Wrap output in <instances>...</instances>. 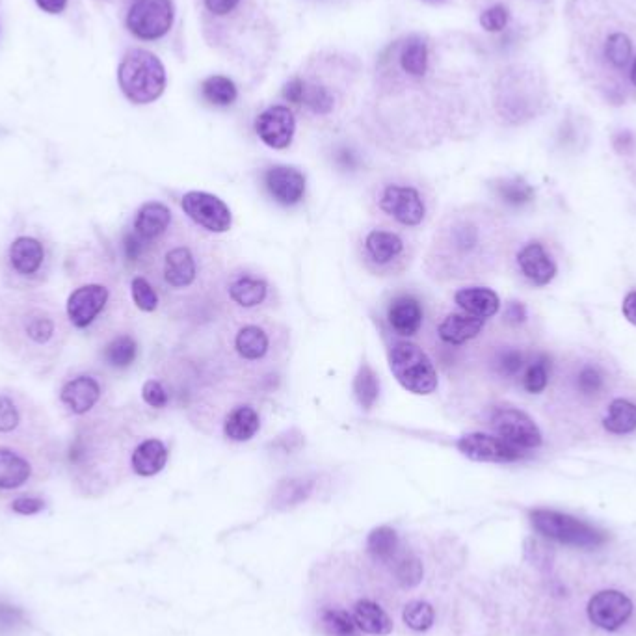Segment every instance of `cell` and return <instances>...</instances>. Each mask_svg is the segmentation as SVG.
<instances>
[{
  "mask_svg": "<svg viewBox=\"0 0 636 636\" xmlns=\"http://www.w3.org/2000/svg\"><path fill=\"white\" fill-rule=\"evenodd\" d=\"M566 19L577 75L607 103H625L635 93V8L625 0H570Z\"/></svg>",
  "mask_w": 636,
  "mask_h": 636,
  "instance_id": "cell-1",
  "label": "cell"
},
{
  "mask_svg": "<svg viewBox=\"0 0 636 636\" xmlns=\"http://www.w3.org/2000/svg\"><path fill=\"white\" fill-rule=\"evenodd\" d=\"M636 385L620 363L597 348H573L551 363L545 410L573 438H603L612 402Z\"/></svg>",
  "mask_w": 636,
  "mask_h": 636,
  "instance_id": "cell-2",
  "label": "cell"
},
{
  "mask_svg": "<svg viewBox=\"0 0 636 636\" xmlns=\"http://www.w3.org/2000/svg\"><path fill=\"white\" fill-rule=\"evenodd\" d=\"M508 231L486 209H465L451 214L436 235V263L454 278H473L491 272L503 259Z\"/></svg>",
  "mask_w": 636,
  "mask_h": 636,
  "instance_id": "cell-3",
  "label": "cell"
},
{
  "mask_svg": "<svg viewBox=\"0 0 636 636\" xmlns=\"http://www.w3.org/2000/svg\"><path fill=\"white\" fill-rule=\"evenodd\" d=\"M203 36L227 60L259 64L270 51L265 0H199Z\"/></svg>",
  "mask_w": 636,
  "mask_h": 636,
  "instance_id": "cell-4",
  "label": "cell"
},
{
  "mask_svg": "<svg viewBox=\"0 0 636 636\" xmlns=\"http://www.w3.org/2000/svg\"><path fill=\"white\" fill-rule=\"evenodd\" d=\"M359 77L354 58L337 53H320L292 77L283 97L309 118H330L345 103Z\"/></svg>",
  "mask_w": 636,
  "mask_h": 636,
  "instance_id": "cell-5",
  "label": "cell"
},
{
  "mask_svg": "<svg viewBox=\"0 0 636 636\" xmlns=\"http://www.w3.org/2000/svg\"><path fill=\"white\" fill-rule=\"evenodd\" d=\"M0 335L28 359H43L62 345V315L53 305L19 300L0 313Z\"/></svg>",
  "mask_w": 636,
  "mask_h": 636,
  "instance_id": "cell-6",
  "label": "cell"
},
{
  "mask_svg": "<svg viewBox=\"0 0 636 636\" xmlns=\"http://www.w3.org/2000/svg\"><path fill=\"white\" fill-rule=\"evenodd\" d=\"M166 69L157 54L146 49H131L121 58L118 84L134 105L155 103L166 90Z\"/></svg>",
  "mask_w": 636,
  "mask_h": 636,
  "instance_id": "cell-7",
  "label": "cell"
},
{
  "mask_svg": "<svg viewBox=\"0 0 636 636\" xmlns=\"http://www.w3.org/2000/svg\"><path fill=\"white\" fill-rule=\"evenodd\" d=\"M389 367L398 384L413 395H432L438 389V372L423 348L408 341L391 346Z\"/></svg>",
  "mask_w": 636,
  "mask_h": 636,
  "instance_id": "cell-8",
  "label": "cell"
},
{
  "mask_svg": "<svg viewBox=\"0 0 636 636\" xmlns=\"http://www.w3.org/2000/svg\"><path fill=\"white\" fill-rule=\"evenodd\" d=\"M530 521H532V527L542 536L555 540L558 544L594 549L607 542L605 530L597 529L583 519L562 514L557 510H545V508L534 510L530 512Z\"/></svg>",
  "mask_w": 636,
  "mask_h": 636,
  "instance_id": "cell-9",
  "label": "cell"
},
{
  "mask_svg": "<svg viewBox=\"0 0 636 636\" xmlns=\"http://www.w3.org/2000/svg\"><path fill=\"white\" fill-rule=\"evenodd\" d=\"M172 0H133L125 15V27L136 40H162L173 27Z\"/></svg>",
  "mask_w": 636,
  "mask_h": 636,
  "instance_id": "cell-10",
  "label": "cell"
},
{
  "mask_svg": "<svg viewBox=\"0 0 636 636\" xmlns=\"http://www.w3.org/2000/svg\"><path fill=\"white\" fill-rule=\"evenodd\" d=\"M38 436H0V490H17L34 477V460L27 445Z\"/></svg>",
  "mask_w": 636,
  "mask_h": 636,
  "instance_id": "cell-11",
  "label": "cell"
},
{
  "mask_svg": "<svg viewBox=\"0 0 636 636\" xmlns=\"http://www.w3.org/2000/svg\"><path fill=\"white\" fill-rule=\"evenodd\" d=\"M491 428L495 436L512 443L521 451H532L542 445V432L538 424L525 411L514 406H501L491 411Z\"/></svg>",
  "mask_w": 636,
  "mask_h": 636,
  "instance_id": "cell-12",
  "label": "cell"
},
{
  "mask_svg": "<svg viewBox=\"0 0 636 636\" xmlns=\"http://www.w3.org/2000/svg\"><path fill=\"white\" fill-rule=\"evenodd\" d=\"M380 211L404 227H417L426 218V203L421 192L410 185H385L378 196Z\"/></svg>",
  "mask_w": 636,
  "mask_h": 636,
  "instance_id": "cell-13",
  "label": "cell"
},
{
  "mask_svg": "<svg viewBox=\"0 0 636 636\" xmlns=\"http://www.w3.org/2000/svg\"><path fill=\"white\" fill-rule=\"evenodd\" d=\"M181 207L194 224L211 233H226L233 224L229 207L209 192H186L181 199Z\"/></svg>",
  "mask_w": 636,
  "mask_h": 636,
  "instance_id": "cell-14",
  "label": "cell"
},
{
  "mask_svg": "<svg viewBox=\"0 0 636 636\" xmlns=\"http://www.w3.org/2000/svg\"><path fill=\"white\" fill-rule=\"evenodd\" d=\"M458 451L467 456L473 462H490V464H512L519 462L527 456V452L514 447L512 443L504 441L499 436L490 434H467L464 438L458 439Z\"/></svg>",
  "mask_w": 636,
  "mask_h": 636,
  "instance_id": "cell-15",
  "label": "cell"
},
{
  "mask_svg": "<svg viewBox=\"0 0 636 636\" xmlns=\"http://www.w3.org/2000/svg\"><path fill=\"white\" fill-rule=\"evenodd\" d=\"M108 298L110 291L101 283H88L75 289L67 298L66 313L69 322L79 330H86L105 311Z\"/></svg>",
  "mask_w": 636,
  "mask_h": 636,
  "instance_id": "cell-16",
  "label": "cell"
},
{
  "mask_svg": "<svg viewBox=\"0 0 636 636\" xmlns=\"http://www.w3.org/2000/svg\"><path fill=\"white\" fill-rule=\"evenodd\" d=\"M633 609V601L620 590H601L588 603V618L605 631H618L631 618Z\"/></svg>",
  "mask_w": 636,
  "mask_h": 636,
  "instance_id": "cell-17",
  "label": "cell"
},
{
  "mask_svg": "<svg viewBox=\"0 0 636 636\" xmlns=\"http://www.w3.org/2000/svg\"><path fill=\"white\" fill-rule=\"evenodd\" d=\"M255 133L272 149H287L296 133V118L291 106H268L255 120Z\"/></svg>",
  "mask_w": 636,
  "mask_h": 636,
  "instance_id": "cell-18",
  "label": "cell"
},
{
  "mask_svg": "<svg viewBox=\"0 0 636 636\" xmlns=\"http://www.w3.org/2000/svg\"><path fill=\"white\" fill-rule=\"evenodd\" d=\"M47 263V252L40 239L36 237H17L8 248V265L12 274L19 279L40 278Z\"/></svg>",
  "mask_w": 636,
  "mask_h": 636,
  "instance_id": "cell-19",
  "label": "cell"
},
{
  "mask_svg": "<svg viewBox=\"0 0 636 636\" xmlns=\"http://www.w3.org/2000/svg\"><path fill=\"white\" fill-rule=\"evenodd\" d=\"M542 352L523 343H504L493 350L491 369L503 382H521L523 372Z\"/></svg>",
  "mask_w": 636,
  "mask_h": 636,
  "instance_id": "cell-20",
  "label": "cell"
},
{
  "mask_svg": "<svg viewBox=\"0 0 636 636\" xmlns=\"http://www.w3.org/2000/svg\"><path fill=\"white\" fill-rule=\"evenodd\" d=\"M162 279L170 289L183 291L196 283L198 279V261L188 246H173L162 257Z\"/></svg>",
  "mask_w": 636,
  "mask_h": 636,
  "instance_id": "cell-21",
  "label": "cell"
},
{
  "mask_svg": "<svg viewBox=\"0 0 636 636\" xmlns=\"http://www.w3.org/2000/svg\"><path fill=\"white\" fill-rule=\"evenodd\" d=\"M103 397L101 382L92 374H77L60 389V402L73 415H86Z\"/></svg>",
  "mask_w": 636,
  "mask_h": 636,
  "instance_id": "cell-22",
  "label": "cell"
},
{
  "mask_svg": "<svg viewBox=\"0 0 636 636\" xmlns=\"http://www.w3.org/2000/svg\"><path fill=\"white\" fill-rule=\"evenodd\" d=\"M36 423L25 398L0 393V436H38Z\"/></svg>",
  "mask_w": 636,
  "mask_h": 636,
  "instance_id": "cell-23",
  "label": "cell"
},
{
  "mask_svg": "<svg viewBox=\"0 0 636 636\" xmlns=\"http://www.w3.org/2000/svg\"><path fill=\"white\" fill-rule=\"evenodd\" d=\"M266 190L285 207L298 205L305 196V175L292 166H272L265 172Z\"/></svg>",
  "mask_w": 636,
  "mask_h": 636,
  "instance_id": "cell-24",
  "label": "cell"
},
{
  "mask_svg": "<svg viewBox=\"0 0 636 636\" xmlns=\"http://www.w3.org/2000/svg\"><path fill=\"white\" fill-rule=\"evenodd\" d=\"M363 250H365V259L372 266L380 270H389L404 257L406 242L395 231L372 229L371 233L365 237Z\"/></svg>",
  "mask_w": 636,
  "mask_h": 636,
  "instance_id": "cell-25",
  "label": "cell"
},
{
  "mask_svg": "<svg viewBox=\"0 0 636 636\" xmlns=\"http://www.w3.org/2000/svg\"><path fill=\"white\" fill-rule=\"evenodd\" d=\"M517 266L521 274L536 287L549 285L557 276V265L551 255L545 252L540 242H529L517 252Z\"/></svg>",
  "mask_w": 636,
  "mask_h": 636,
  "instance_id": "cell-26",
  "label": "cell"
},
{
  "mask_svg": "<svg viewBox=\"0 0 636 636\" xmlns=\"http://www.w3.org/2000/svg\"><path fill=\"white\" fill-rule=\"evenodd\" d=\"M170 224H172V211L160 201H147L136 212L133 231L149 244L153 240L160 239L168 231Z\"/></svg>",
  "mask_w": 636,
  "mask_h": 636,
  "instance_id": "cell-27",
  "label": "cell"
},
{
  "mask_svg": "<svg viewBox=\"0 0 636 636\" xmlns=\"http://www.w3.org/2000/svg\"><path fill=\"white\" fill-rule=\"evenodd\" d=\"M486 326L484 318L473 317L469 313H451L438 326L439 339L447 345H464L478 337Z\"/></svg>",
  "mask_w": 636,
  "mask_h": 636,
  "instance_id": "cell-28",
  "label": "cell"
},
{
  "mask_svg": "<svg viewBox=\"0 0 636 636\" xmlns=\"http://www.w3.org/2000/svg\"><path fill=\"white\" fill-rule=\"evenodd\" d=\"M387 318H389L391 328L398 335L411 337L419 332L423 326V307H421V302L413 296H400L389 307Z\"/></svg>",
  "mask_w": 636,
  "mask_h": 636,
  "instance_id": "cell-29",
  "label": "cell"
},
{
  "mask_svg": "<svg viewBox=\"0 0 636 636\" xmlns=\"http://www.w3.org/2000/svg\"><path fill=\"white\" fill-rule=\"evenodd\" d=\"M454 302L464 313H469L473 317L484 318V320L497 315V311L501 307V300H499L497 292L486 289V287L460 289L454 294Z\"/></svg>",
  "mask_w": 636,
  "mask_h": 636,
  "instance_id": "cell-30",
  "label": "cell"
},
{
  "mask_svg": "<svg viewBox=\"0 0 636 636\" xmlns=\"http://www.w3.org/2000/svg\"><path fill=\"white\" fill-rule=\"evenodd\" d=\"M168 462V449L157 438L142 441L131 456L133 471L140 477H155L166 467Z\"/></svg>",
  "mask_w": 636,
  "mask_h": 636,
  "instance_id": "cell-31",
  "label": "cell"
},
{
  "mask_svg": "<svg viewBox=\"0 0 636 636\" xmlns=\"http://www.w3.org/2000/svg\"><path fill=\"white\" fill-rule=\"evenodd\" d=\"M233 348L242 361H261L270 352V335L257 324H246L235 333Z\"/></svg>",
  "mask_w": 636,
  "mask_h": 636,
  "instance_id": "cell-32",
  "label": "cell"
},
{
  "mask_svg": "<svg viewBox=\"0 0 636 636\" xmlns=\"http://www.w3.org/2000/svg\"><path fill=\"white\" fill-rule=\"evenodd\" d=\"M229 298L244 309L259 307L268 296V285L265 279L255 278L252 274H240L227 287Z\"/></svg>",
  "mask_w": 636,
  "mask_h": 636,
  "instance_id": "cell-33",
  "label": "cell"
},
{
  "mask_svg": "<svg viewBox=\"0 0 636 636\" xmlns=\"http://www.w3.org/2000/svg\"><path fill=\"white\" fill-rule=\"evenodd\" d=\"M352 616L356 620L359 631L367 635L385 636L393 631V622L387 616V612L369 599L358 601Z\"/></svg>",
  "mask_w": 636,
  "mask_h": 636,
  "instance_id": "cell-34",
  "label": "cell"
},
{
  "mask_svg": "<svg viewBox=\"0 0 636 636\" xmlns=\"http://www.w3.org/2000/svg\"><path fill=\"white\" fill-rule=\"evenodd\" d=\"M259 426H261L259 413L252 406L242 404L227 415L224 434L231 441L242 443V441H250L259 432Z\"/></svg>",
  "mask_w": 636,
  "mask_h": 636,
  "instance_id": "cell-35",
  "label": "cell"
},
{
  "mask_svg": "<svg viewBox=\"0 0 636 636\" xmlns=\"http://www.w3.org/2000/svg\"><path fill=\"white\" fill-rule=\"evenodd\" d=\"M201 97L212 106H231L239 99V88L226 75H211L201 82Z\"/></svg>",
  "mask_w": 636,
  "mask_h": 636,
  "instance_id": "cell-36",
  "label": "cell"
},
{
  "mask_svg": "<svg viewBox=\"0 0 636 636\" xmlns=\"http://www.w3.org/2000/svg\"><path fill=\"white\" fill-rule=\"evenodd\" d=\"M367 551L371 553L374 560L391 562L398 555L397 530L391 527H378L372 530L367 538Z\"/></svg>",
  "mask_w": 636,
  "mask_h": 636,
  "instance_id": "cell-37",
  "label": "cell"
},
{
  "mask_svg": "<svg viewBox=\"0 0 636 636\" xmlns=\"http://www.w3.org/2000/svg\"><path fill=\"white\" fill-rule=\"evenodd\" d=\"M103 356L110 367L125 369L131 367L138 356V345L131 335H118L106 345Z\"/></svg>",
  "mask_w": 636,
  "mask_h": 636,
  "instance_id": "cell-38",
  "label": "cell"
},
{
  "mask_svg": "<svg viewBox=\"0 0 636 636\" xmlns=\"http://www.w3.org/2000/svg\"><path fill=\"white\" fill-rule=\"evenodd\" d=\"M354 395L358 398L359 406L365 410H371L380 397V380L376 372L372 371L371 365L367 363L359 367L358 374L354 378Z\"/></svg>",
  "mask_w": 636,
  "mask_h": 636,
  "instance_id": "cell-39",
  "label": "cell"
},
{
  "mask_svg": "<svg viewBox=\"0 0 636 636\" xmlns=\"http://www.w3.org/2000/svg\"><path fill=\"white\" fill-rule=\"evenodd\" d=\"M551 363H553V359L547 358L545 354H540L530 363L527 371L523 372L521 387L530 395L545 393V389L549 385V376H551Z\"/></svg>",
  "mask_w": 636,
  "mask_h": 636,
  "instance_id": "cell-40",
  "label": "cell"
},
{
  "mask_svg": "<svg viewBox=\"0 0 636 636\" xmlns=\"http://www.w3.org/2000/svg\"><path fill=\"white\" fill-rule=\"evenodd\" d=\"M313 490V482L311 480H302V478H292V480H285L278 491H276V497H274V504L276 508H291L296 504L302 503L309 493Z\"/></svg>",
  "mask_w": 636,
  "mask_h": 636,
  "instance_id": "cell-41",
  "label": "cell"
},
{
  "mask_svg": "<svg viewBox=\"0 0 636 636\" xmlns=\"http://www.w3.org/2000/svg\"><path fill=\"white\" fill-rule=\"evenodd\" d=\"M322 627L330 636H358V625L350 612L341 609H326L320 616Z\"/></svg>",
  "mask_w": 636,
  "mask_h": 636,
  "instance_id": "cell-42",
  "label": "cell"
},
{
  "mask_svg": "<svg viewBox=\"0 0 636 636\" xmlns=\"http://www.w3.org/2000/svg\"><path fill=\"white\" fill-rule=\"evenodd\" d=\"M402 620L413 631H428L434 625L436 612L434 607L426 601H411L404 609Z\"/></svg>",
  "mask_w": 636,
  "mask_h": 636,
  "instance_id": "cell-43",
  "label": "cell"
},
{
  "mask_svg": "<svg viewBox=\"0 0 636 636\" xmlns=\"http://www.w3.org/2000/svg\"><path fill=\"white\" fill-rule=\"evenodd\" d=\"M391 562H395L393 573L395 579L400 586L404 588H413L423 581V564L417 557H395Z\"/></svg>",
  "mask_w": 636,
  "mask_h": 636,
  "instance_id": "cell-44",
  "label": "cell"
},
{
  "mask_svg": "<svg viewBox=\"0 0 636 636\" xmlns=\"http://www.w3.org/2000/svg\"><path fill=\"white\" fill-rule=\"evenodd\" d=\"M497 194L508 205H525L532 199V188L521 179H504L497 185Z\"/></svg>",
  "mask_w": 636,
  "mask_h": 636,
  "instance_id": "cell-45",
  "label": "cell"
},
{
  "mask_svg": "<svg viewBox=\"0 0 636 636\" xmlns=\"http://www.w3.org/2000/svg\"><path fill=\"white\" fill-rule=\"evenodd\" d=\"M131 294H133L134 304L138 309L151 313L159 307V294L155 287L142 276H136L131 283Z\"/></svg>",
  "mask_w": 636,
  "mask_h": 636,
  "instance_id": "cell-46",
  "label": "cell"
},
{
  "mask_svg": "<svg viewBox=\"0 0 636 636\" xmlns=\"http://www.w3.org/2000/svg\"><path fill=\"white\" fill-rule=\"evenodd\" d=\"M27 627L25 612L0 601V636H15Z\"/></svg>",
  "mask_w": 636,
  "mask_h": 636,
  "instance_id": "cell-47",
  "label": "cell"
},
{
  "mask_svg": "<svg viewBox=\"0 0 636 636\" xmlns=\"http://www.w3.org/2000/svg\"><path fill=\"white\" fill-rule=\"evenodd\" d=\"M510 23V10L503 2H491L490 6L480 14V27L488 32H501Z\"/></svg>",
  "mask_w": 636,
  "mask_h": 636,
  "instance_id": "cell-48",
  "label": "cell"
},
{
  "mask_svg": "<svg viewBox=\"0 0 636 636\" xmlns=\"http://www.w3.org/2000/svg\"><path fill=\"white\" fill-rule=\"evenodd\" d=\"M142 398H144V402H146L147 406L157 408V410L166 408V406H168V400H170L166 389H164L162 384L157 382V380H147L144 387H142Z\"/></svg>",
  "mask_w": 636,
  "mask_h": 636,
  "instance_id": "cell-49",
  "label": "cell"
},
{
  "mask_svg": "<svg viewBox=\"0 0 636 636\" xmlns=\"http://www.w3.org/2000/svg\"><path fill=\"white\" fill-rule=\"evenodd\" d=\"M45 508V503L38 497H19L12 503V510L21 516H34Z\"/></svg>",
  "mask_w": 636,
  "mask_h": 636,
  "instance_id": "cell-50",
  "label": "cell"
},
{
  "mask_svg": "<svg viewBox=\"0 0 636 636\" xmlns=\"http://www.w3.org/2000/svg\"><path fill=\"white\" fill-rule=\"evenodd\" d=\"M147 242L140 239L136 233H129L123 240V252L129 261H138L146 252Z\"/></svg>",
  "mask_w": 636,
  "mask_h": 636,
  "instance_id": "cell-51",
  "label": "cell"
},
{
  "mask_svg": "<svg viewBox=\"0 0 636 636\" xmlns=\"http://www.w3.org/2000/svg\"><path fill=\"white\" fill-rule=\"evenodd\" d=\"M45 14L58 15L66 10L67 0H36Z\"/></svg>",
  "mask_w": 636,
  "mask_h": 636,
  "instance_id": "cell-52",
  "label": "cell"
},
{
  "mask_svg": "<svg viewBox=\"0 0 636 636\" xmlns=\"http://www.w3.org/2000/svg\"><path fill=\"white\" fill-rule=\"evenodd\" d=\"M623 315L636 326V291L629 292L623 300Z\"/></svg>",
  "mask_w": 636,
  "mask_h": 636,
  "instance_id": "cell-53",
  "label": "cell"
},
{
  "mask_svg": "<svg viewBox=\"0 0 636 636\" xmlns=\"http://www.w3.org/2000/svg\"><path fill=\"white\" fill-rule=\"evenodd\" d=\"M623 155L629 159V164H631L633 172L636 173V136H629V138H627Z\"/></svg>",
  "mask_w": 636,
  "mask_h": 636,
  "instance_id": "cell-54",
  "label": "cell"
},
{
  "mask_svg": "<svg viewBox=\"0 0 636 636\" xmlns=\"http://www.w3.org/2000/svg\"><path fill=\"white\" fill-rule=\"evenodd\" d=\"M631 86H633V90L636 92V62L633 69H631Z\"/></svg>",
  "mask_w": 636,
  "mask_h": 636,
  "instance_id": "cell-55",
  "label": "cell"
},
{
  "mask_svg": "<svg viewBox=\"0 0 636 636\" xmlns=\"http://www.w3.org/2000/svg\"><path fill=\"white\" fill-rule=\"evenodd\" d=\"M426 2H434V4H438V2H445V0H426Z\"/></svg>",
  "mask_w": 636,
  "mask_h": 636,
  "instance_id": "cell-56",
  "label": "cell"
}]
</instances>
